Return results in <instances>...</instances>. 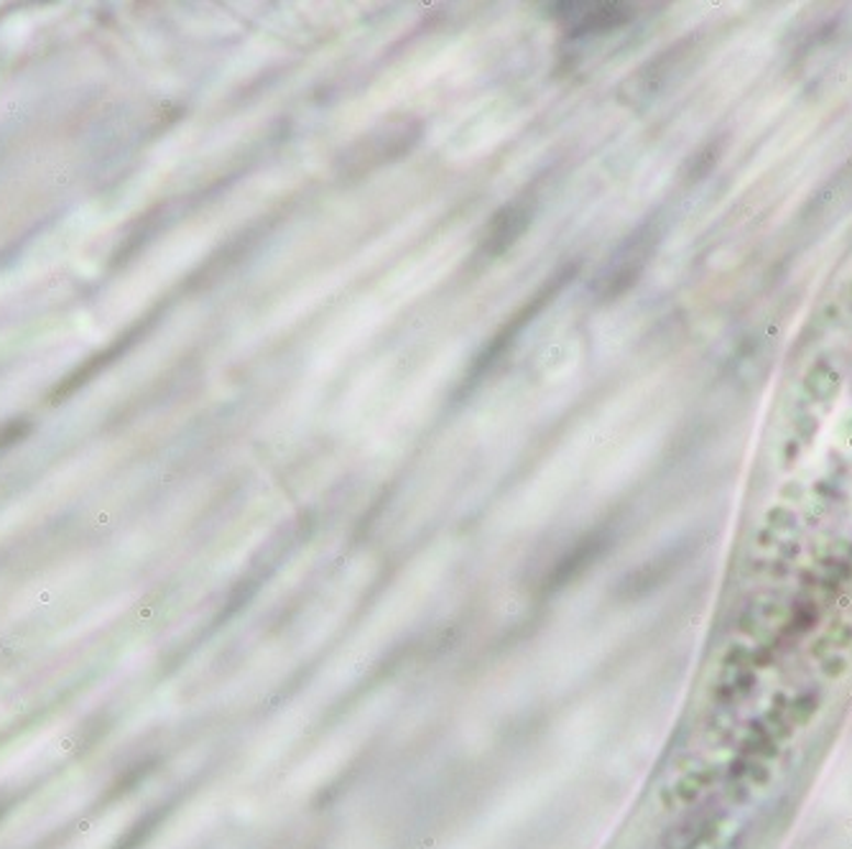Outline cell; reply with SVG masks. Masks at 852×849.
Instances as JSON below:
<instances>
[{
    "label": "cell",
    "mask_w": 852,
    "mask_h": 849,
    "mask_svg": "<svg viewBox=\"0 0 852 849\" xmlns=\"http://www.w3.org/2000/svg\"><path fill=\"white\" fill-rule=\"evenodd\" d=\"M528 222H531V210L524 208V204H508V208H503L495 214L491 227H487L483 250L491 253V256H501L503 250H508L511 245L518 241L520 233L528 227Z\"/></svg>",
    "instance_id": "cell-1"
},
{
    "label": "cell",
    "mask_w": 852,
    "mask_h": 849,
    "mask_svg": "<svg viewBox=\"0 0 852 849\" xmlns=\"http://www.w3.org/2000/svg\"><path fill=\"white\" fill-rule=\"evenodd\" d=\"M580 13H564L574 34H590V31H603L620 26L630 19V8L620 3H570Z\"/></svg>",
    "instance_id": "cell-2"
}]
</instances>
